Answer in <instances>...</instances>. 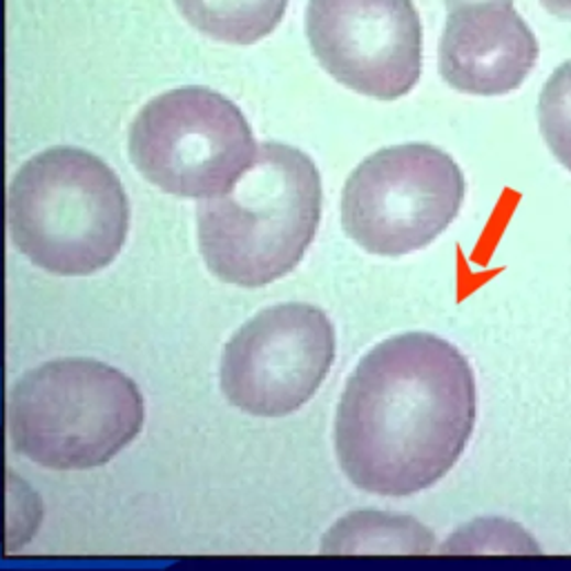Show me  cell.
Segmentation results:
<instances>
[{"instance_id": "cell-15", "label": "cell", "mask_w": 571, "mask_h": 571, "mask_svg": "<svg viewBox=\"0 0 571 571\" xmlns=\"http://www.w3.org/2000/svg\"><path fill=\"white\" fill-rule=\"evenodd\" d=\"M482 3H512V0H444V6L449 12L469 8V6H482Z\"/></svg>"}, {"instance_id": "cell-6", "label": "cell", "mask_w": 571, "mask_h": 571, "mask_svg": "<svg viewBox=\"0 0 571 571\" xmlns=\"http://www.w3.org/2000/svg\"><path fill=\"white\" fill-rule=\"evenodd\" d=\"M464 175L429 143H402L364 158L342 193V226L371 255L422 251L458 217Z\"/></svg>"}, {"instance_id": "cell-13", "label": "cell", "mask_w": 571, "mask_h": 571, "mask_svg": "<svg viewBox=\"0 0 571 571\" xmlns=\"http://www.w3.org/2000/svg\"><path fill=\"white\" fill-rule=\"evenodd\" d=\"M505 538L516 542L523 551L538 553V545L525 534L518 525L505 523V520H480L469 527H464L460 534H453V538L442 547V551H501L496 540Z\"/></svg>"}, {"instance_id": "cell-8", "label": "cell", "mask_w": 571, "mask_h": 571, "mask_svg": "<svg viewBox=\"0 0 571 571\" xmlns=\"http://www.w3.org/2000/svg\"><path fill=\"white\" fill-rule=\"evenodd\" d=\"M306 36L319 65L358 95L395 101L422 76L414 0H308Z\"/></svg>"}, {"instance_id": "cell-4", "label": "cell", "mask_w": 571, "mask_h": 571, "mask_svg": "<svg viewBox=\"0 0 571 571\" xmlns=\"http://www.w3.org/2000/svg\"><path fill=\"white\" fill-rule=\"evenodd\" d=\"M145 422V402L125 373L97 360H56L28 371L8 397L14 449L43 469L108 464Z\"/></svg>"}, {"instance_id": "cell-9", "label": "cell", "mask_w": 571, "mask_h": 571, "mask_svg": "<svg viewBox=\"0 0 571 571\" xmlns=\"http://www.w3.org/2000/svg\"><path fill=\"white\" fill-rule=\"evenodd\" d=\"M538 61V41L512 3H482L449 12L440 45L447 84L475 97L518 90Z\"/></svg>"}, {"instance_id": "cell-10", "label": "cell", "mask_w": 571, "mask_h": 571, "mask_svg": "<svg viewBox=\"0 0 571 571\" xmlns=\"http://www.w3.org/2000/svg\"><path fill=\"white\" fill-rule=\"evenodd\" d=\"M433 534L411 516L353 512L323 536V553H431Z\"/></svg>"}, {"instance_id": "cell-5", "label": "cell", "mask_w": 571, "mask_h": 571, "mask_svg": "<svg viewBox=\"0 0 571 571\" xmlns=\"http://www.w3.org/2000/svg\"><path fill=\"white\" fill-rule=\"evenodd\" d=\"M130 158L152 186L182 199L228 193L257 156L241 110L208 88H179L145 103L130 128Z\"/></svg>"}, {"instance_id": "cell-7", "label": "cell", "mask_w": 571, "mask_h": 571, "mask_svg": "<svg viewBox=\"0 0 571 571\" xmlns=\"http://www.w3.org/2000/svg\"><path fill=\"white\" fill-rule=\"evenodd\" d=\"M336 362V329L321 308L279 304L232 336L221 358V391L239 411L286 418L312 399Z\"/></svg>"}, {"instance_id": "cell-12", "label": "cell", "mask_w": 571, "mask_h": 571, "mask_svg": "<svg viewBox=\"0 0 571 571\" xmlns=\"http://www.w3.org/2000/svg\"><path fill=\"white\" fill-rule=\"evenodd\" d=\"M538 121L549 150L571 173V61L562 63L545 84Z\"/></svg>"}, {"instance_id": "cell-14", "label": "cell", "mask_w": 571, "mask_h": 571, "mask_svg": "<svg viewBox=\"0 0 571 571\" xmlns=\"http://www.w3.org/2000/svg\"><path fill=\"white\" fill-rule=\"evenodd\" d=\"M540 6L549 14L558 17L562 21H571V0H540Z\"/></svg>"}, {"instance_id": "cell-1", "label": "cell", "mask_w": 571, "mask_h": 571, "mask_svg": "<svg viewBox=\"0 0 571 571\" xmlns=\"http://www.w3.org/2000/svg\"><path fill=\"white\" fill-rule=\"evenodd\" d=\"M475 425L466 358L433 333H402L362 358L336 418L344 475L366 494L402 498L442 480Z\"/></svg>"}, {"instance_id": "cell-2", "label": "cell", "mask_w": 571, "mask_h": 571, "mask_svg": "<svg viewBox=\"0 0 571 571\" xmlns=\"http://www.w3.org/2000/svg\"><path fill=\"white\" fill-rule=\"evenodd\" d=\"M321 177L308 154L262 143L253 166L199 204V249L221 282L262 288L304 260L321 221Z\"/></svg>"}, {"instance_id": "cell-3", "label": "cell", "mask_w": 571, "mask_h": 571, "mask_svg": "<svg viewBox=\"0 0 571 571\" xmlns=\"http://www.w3.org/2000/svg\"><path fill=\"white\" fill-rule=\"evenodd\" d=\"M14 246L39 268L86 277L108 268L128 237V197L97 154L52 147L32 156L8 190Z\"/></svg>"}, {"instance_id": "cell-11", "label": "cell", "mask_w": 571, "mask_h": 571, "mask_svg": "<svg viewBox=\"0 0 571 571\" xmlns=\"http://www.w3.org/2000/svg\"><path fill=\"white\" fill-rule=\"evenodd\" d=\"M175 3L197 32L230 45H253L271 36L288 8V0H175Z\"/></svg>"}]
</instances>
